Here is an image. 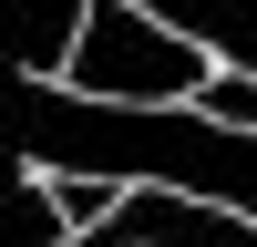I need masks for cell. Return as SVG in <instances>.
Listing matches in <instances>:
<instances>
[{
	"mask_svg": "<svg viewBox=\"0 0 257 247\" xmlns=\"http://www.w3.org/2000/svg\"><path fill=\"white\" fill-rule=\"evenodd\" d=\"M21 165L31 175H103V185H175L257 226V134L196 103H93L72 82H21Z\"/></svg>",
	"mask_w": 257,
	"mask_h": 247,
	"instance_id": "6da1fadb",
	"label": "cell"
},
{
	"mask_svg": "<svg viewBox=\"0 0 257 247\" xmlns=\"http://www.w3.org/2000/svg\"><path fill=\"white\" fill-rule=\"evenodd\" d=\"M206 52L185 31H165L155 11H134V0H93V31H82V62H72V93L93 103H206Z\"/></svg>",
	"mask_w": 257,
	"mask_h": 247,
	"instance_id": "7a4b0ae2",
	"label": "cell"
},
{
	"mask_svg": "<svg viewBox=\"0 0 257 247\" xmlns=\"http://www.w3.org/2000/svg\"><path fill=\"white\" fill-rule=\"evenodd\" d=\"M82 247H257V226L206 196H175V185H134Z\"/></svg>",
	"mask_w": 257,
	"mask_h": 247,
	"instance_id": "3957f363",
	"label": "cell"
},
{
	"mask_svg": "<svg viewBox=\"0 0 257 247\" xmlns=\"http://www.w3.org/2000/svg\"><path fill=\"white\" fill-rule=\"evenodd\" d=\"M82 31H93V0H11L21 82H62V72L82 62Z\"/></svg>",
	"mask_w": 257,
	"mask_h": 247,
	"instance_id": "277c9868",
	"label": "cell"
},
{
	"mask_svg": "<svg viewBox=\"0 0 257 247\" xmlns=\"http://www.w3.org/2000/svg\"><path fill=\"white\" fill-rule=\"evenodd\" d=\"M134 11H155L165 31H185L196 52H216L237 82H257V0H134Z\"/></svg>",
	"mask_w": 257,
	"mask_h": 247,
	"instance_id": "5b68a950",
	"label": "cell"
},
{
	"mask_svg": "<svg viewBox=\"0 0 257 247\" xmlns=\"http://www.w3.org/2000/svg\"><path fill=\"white\" fill-rule=\"evenodd\" d=\"M21 247H82V237H72V216H62V185H52V175L21 185Z\"/></svg>",
	"mask_w": 257,
	"mask_h": 247,
	"instance_id": "8992f818",
	"label": "cell"
}]
</instances>
